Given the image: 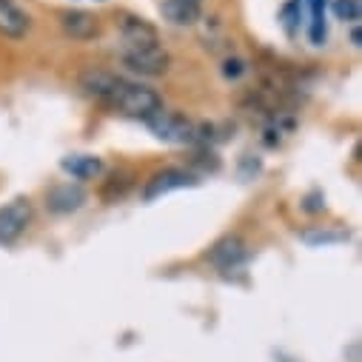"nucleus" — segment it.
Instances as JSON below:
<instances>
[{
	"instance_id": "nucleus-10",
	"label": "nucleus",
	"mask_w": 362,
	"mask_h": 362,
	"mask_svg": "<svg viewBox=\"0 0 362 362\" xmlns=\"http://www.w3.org/2000/svg\"><path fill=\"white\" fill-rule=\"evenodd\" d=\"M26 32H29V15L12 0H0V35L18 40Z\"/></svg>"
},
{
	"instance_id": "nucleus-9",
	"label": "nucleus",
	"mask_w": 362,
	"mask_h": 362,
	"mask_svg": "<svg viewBox=\"0 0 362 362\" xmlns=\"http://www.w3.org/2000/svg\"><path fill=\"white\" fill-rule=\"evenodd\" d=\"M117 26H120V35H123V43H126V46H148V43H160L157 29H154L148 21H143V18L123 15Z\"/></svg>"
},
{
	"instance_id": "nucleus-11",
	"label": "nucleus",
	"mask_w": 362,
	"mask_h": 362,
	"mask_svg": "<svg viewBox=\"0 0 362 362\" xmlns=\"http://www.w3.org/2000/svg\"><path fill=\"white\" fill-rule=\"evenodd\" d=\"M60 165L74 180H92V177H98L103 171V160L98 154H69V157H63Z\"/></svg>"
},
{
	"instance_id": "nucleus-2",
	"label": "nucleus",
	"mask_w": 362,
	"mask_h": 362,
	"mask_svg": "<svg viewBox=\"0 0 362 362\" xmlns=\"http://www.w3.org/2000/svg\"><path fill=\"white\" fill-rule=\"evenodd\" d=\"M123 66L132 74L140 77H163L171 69V57L160 43H148V46H123L120 52Z\"/></svg>"
},
{
	"instance_id": "nucleus-12",
	"label": "nucleus",
	"mask_w": 362,
	"mask_h": 362,
	"mask_svg": "<svg viewBox=\"0 0 362 362\" xmlns=\"http://www.w3.org/2000/svg\"><path fill=\"white\" fill-rule=\"evenodd\" d=\"M163 18L174 26H194L200 21V4H186V0H163L160 4Z\"/></svg>"
},
{
	"instance_id": "nucleus-16",
	"label": "nucleus",
	"mask_w": 362,
	"mask_h": 362,
	"mask_svg": "<svg viewBox=\"0 0 362 362\" xmlns=\"http://www.w3.org/2000/svg\"><path fill=\"white\" fill-rule=\"evenodd\" d=\"M243 71H245V63H243V60H237V57L223 63V74H226V77H231V80H237Z\"/></svg>"
},
{
	"instance_id": "nucleus-17",
	"label": "nucleus",
	"mask_w": 362,
	"mask_h": 362,
	"mask_svg": "<svg viewBox=\"0 0 362 362\" xmlns=\"http://www.w3.org/2000/svg\"><path fill=\"white\" fill-rule=\"evenodd\" d=\"M186 4H200V0H186Z\"/></svg>"
},
{
	"instance_id": "nucleus-6",
	"label": "nucleus",
	"mask_w": 362,
	"mask_h": 362,
	"mask_svg": "<svg viewBox=\"0 0 362 362\" xmlns=\"http://www.w3.org/2000/svg\"><path fill=\"white\" fill-rule=\"evenodd\" d=\"M248 259V243L240 234H228L223 237L211 251H209V262L217 265L220 271H234L240 265H245Z\"/></svg>"
},
{
	"instance_id": "nucleus-14",
	"label": "nucleus",
	"mask_w": 362,
	"mask_h": 362,
	"mask_svg": "<svg viewBox=\"0 0 362 362\" xmlns=\"http://www.w3.org/2000/svg\"><path fill=\"white\" fill-rule=\"evenodd\" d=\"M303 240L308 245H331V243H342L348 240V231H328V228H317V231H305Z\"/></svg>"
},
{
	"instance_id": "nucleus-4",
	"label": "nucleus",
	"mask_w": 362,
	"mask_h": 362,
	"mask_svg": "<svg viewBox=\"0 0 362 362\" xmlns=\"http://www.w3.org/2000/svg\"><path fill=\"white\" fill-rule=\"evenodd\" d=\"M32 200L29 197H15L6 206H0V245H12L23 237V231L32 223Z\"/></svg>"
},
{
	"instance_id": "nucleus-15",
	"label": "nucleus",
	"mask_w": 362,
	"mask_h": 362,
	"mask_svg": "<svg viewBox=\"0 0 362 362\" xmlns=\"http://www.w3.org/2000/svg\"><path fill=\"white\" fill-rule=\"evenodd\" d=\"M334 15H337L339 21L356 23L359 15H362V6H359V0H334Z\"/></svg>"
},
{
	"instance_id": "nucleus-7",
	"label": "nucleus",
	"mask_w": 362,
	"mask_h": 362,
	"mask_svg": "<svg viewBox=\"0 0 362 362\" xmlns=\"http://www.w3.org/2000/svg\"><path fill=\"white\" fill-rule=\"evenodd\" d=\"M60 26L71 40H95L100 35V21L98 15L86 12V9H71L60 15Z\"/></svg>"
},
{
	"instance_id": "nucleus-13",
	"label": "nucleus",
	"mask_w": 362,
	"mask_h": 362,
	"mask_svg": "<svg viewBox=\"0 0 362 362\" xmlns=\"http://www.w3.org/2000/svg\"><path fill=\"white\" fill-rule=\"evenodd\" d=\"M300 4H305L311 9V32H308L311 43L322 46L325 35H328V29H325V0H300Z\"/></svg>"
},
{
	"instance_id": "nucleus-3",
	"label": "nucleus",
	"mask_w": 362,
	"mask_h": 362,
	"mask_svg": "<svg viewBox=\"0 0 362 362\" xmlns=\"http://www.w3.org/2000/svg\"><path fill=\"white\" fill-rule=\"evenodd\" d=\"M151 134L163 143H194L197 140V123H192L186 115L180 112H168V109H160L154 112L151 117H146Z\"/></svg>"
},
{
	"instance_id": "nucleus-8",
	"label": "nucleus",
	"mask_w": 362,
	"mask_h": 362,
	"mask_svg": "<svg viewBox=\"0 0 362 362\" xmlns=\"http://www.w3.org/2000/svg\"><path fill=\"white\" fill-rule=\"evenodd\" d=\"M86 203V192L77 183H60L54 189H49L46 194V209L52 214H71Z\"/></svg>"
},
{
	"instance_id": "nucleus-1",
	"label": "nucleus",
	"mask_w": 362,
	"mask_h": 362,
	"mask_svg": "<svg viewBox=\"0 0 362 362\" xmlns=\"http://www.w3.org/2000/svg\"><path fill=\"white\" fill-rule=\"evenodd\" d=\"M103 100L112 109H117V112H123L129 117H143V120L163 109V98L154 92V88H148L143 83H129L123 77H117L112 83V88L106 92Z\"/></svg>"
},
{
	"instance_id": "nucleus-5",
	"label": "nucleus",
	"mask_w": 362,
	"mask_h": 362,
	"mask_svg": "<svg viewBox=\"0 0 362 362\" xmlns=\"http://www.w3.org/2000/svg\"><path fill=\"white\" fill-rule=\"evenodd\" d=\"M197 183H200L197 174H192V171H186V168H163V171H157V174H151V177L146 180L143 200H146V203H154V200H160V197L168 194V192L192 189V186H197Z\"/></svg>"
}]
</instances>
